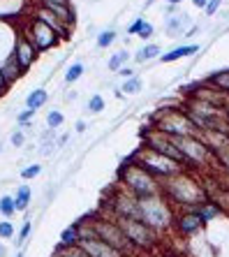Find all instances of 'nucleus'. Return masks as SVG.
<instances>
[{
    "label": "nucleus",
    "mask_w": 229,
    "mask_h": 257,
    "mask_svg": "<svg viewBox=\"0 0 229 257\" xmlns=\"http://www.w3.org/2000/svg\"><path fill=\"white\" fill-rule=\"evenodd\" d=\"M116 40V33L114 30H104V33H100V37H97V47H109V44H114Z\"/></svg>",
    "instance_id": "obj_25"
},
{
    "label": "nucleus",
    "mask_w": 229,
    "mask_h": 257,
    "mask_svg": "<svg viewBox=\"0 0 229 257\" xmlns=\"http://www.w3.org/2000/svg\"><path fill=\"white\" fill-rule=\"evenodd\" d=\"M67 3H70V0H40V5H42V7H54V5L67 7Z\"/></svg>",
    "instance_id": "obj_34"
},
{
    "label": "nucleus",
    "mask_w": 229,
    "mask_h": 257,
    "mask_svg": "<svg viewBox=\"0 0 229 257\" xmlns=\"http://www.w3.org/2000/svg\"><path fill=\"white\" fill-rule=\"evenodd\" d=\"M14 236V225L10 220L0 222V239H12Z\"/></svg>",
    "instance_id": "obj_28"
},
{
    "label": "nucleus",
    "mask_w": 229,
    "mask_h": 257,
    "mask_svg": "<svg viewBox=\"0 0 229 257\" xmlns=\"http://www.w3.org/2000/svg\"><path fill=\"white\" fill-rule=\"evenodd\" d=\"M79 243V225H70L67 229H63L61 234V245L63 248H70V245Z\"/></svg>",
    "instance_id": "obj_19"
},
{
    "label": "nucleus",
    "mask_w": 229,
    "mask_h": 257,
    "mask_svg": "<svg viewBox=\"0 0 229 257\" xmlns=\"http://www.w3.org/2000/svg\"><path fill=\"white\" fill-rule=\"evenodd\" d=\"M139 88H141V79H137V77L127 79L125 86H123V90H125L127 95H134V93H139Z\"/></svg>",
    "instance_id": "obj_27"
},
{
    "label": "nucleus",
    "mask_w": 229,
    "mask_h": 257,
    "mask_svg": "<svg viewBox=\"0 0 229 257\" xmlns=\"http://www.w3.org/2000/svg\"><path fill=\"white\" fill-rule=\"evenodd\" d=\"M164 192H167L169 199H174V202L183 204V206H192V209H197V206H201L204 202H208L204 188L199 186L194 179L185 176V172L164 179Z\"/></svg>",
    "instance_id": "obj_1"
},
{
    "label": "nucleus",
    "mask_w": 229,
    "mask_h": 257,
    "mask_svg": "<svg viewBox=\"0 0 229 257\" xmlns=\"http://www.w3.org/2000/svg\"><path fill=\"white\" fill-rule=\"evenodd\" d=\"M197 51H199L197 44H187V47H176V49H171L169 54H164V56H162V63H171V60L185 58V56H192V54H197Z\"/></svg>",
    "instance_id": "obj_16"
},
{
    "label": "nucleus",
    "mask_w": 229,
    "mask_h": 257,
    "mask_svg": "<svg viewBox=\"0 0 229 257\" xmlns=\"http://www.w3.org/2000/svg\"><path fill=\"white\" fill-rule=\"evenodd\" d=\"M0 213L7 215V218L17 213V209H14V197H10V195H5V197H0Z\"/></svg>",
    "instance_id": "obj_24"
},
{
    "label": "nucleus",
    "mask_w": 229,
    "mask_h": 257,
    "mask_svg": "<svg viewBox=\"0 0 229 257\" xmlns=\"http://www.w3.org/2000/svg\"><path fill=\"white\" fill-rule=\"evenodd\" d=\"M174 144L178 146L183 156H185L187 165L190 167H199V165H206L208 158H211V149L201 142L199 135H185V137H174Z\"/></svg>",
    "instance_id": "obj_7"
},
{
    "label": "nucleus",
    "mask_w": 229,
    "mask_h": 257,
    "mask_svg": "<svg viewBox=\"0 0 229 257\" xmlns=\"http://www.w3.org/2000/svg\"><path fill=\"white\" fill-rule=\"evenodd\" d=\"M40 172H42V167H40V165H31V167H26L24 172H21V179H26V181H28V179H35Z\"/></svg>",
    "instance_id": "obj_31"
},
{
    "label": "nucleus",
    "mask_w": 229,
    "mask_h": 257,
    "mask_svg": "<svg viewBox=\"0 0 229 257\" xmlns=\"http://www.w3.org/2000/svg\"><path fill=\"white\" fill-rule=\"evenodd\" d=\"M86 222H88V227H91V232L97 239H102L104 243L111 245L114 250H118L123 257H125V252L134 250L132 243L125 239V234L121 232V227L114 220H86Z\"/></svg>",
    "instance_id": "obj_5"
},
{
    "label": "nucleus",
    "mask_w": 229,
    "mask_h": 257,
    "mask_svg": "<svg viewBox=\"0 0 229 257\" xmlns=\"http://www.w3.org/2000/svg\"><path fill=\"white\" fill-rule=\"evenodd\" d=\"M111 211L116 218H132L137 220V197L132 192H118L111 197Z\"/></svg>",
    "instance_id": "obj_12"
},
{
    "label": "nucleus",
    "mask_w": 229,
    "mask_h": 257,
    "mask_svg": "<svg viewBox=\"0 0 229 257\" xmlns=\"http://www.w3.org/2000/svg\"><path fill=\"white\" fill-rule=\"evenodd\" d=\"M47 100H49L47 90H44V88H35L31 95L26 97V107L33 109V111H37L40 107H44V104H47Z\"/></svg>",
    "instance_id": "obj_17"
},
{
    "label": "nucleus",
    "mask_w": 229,
    "mask_h": 257,
    "mask_svg": "<svg viewBox=\"0 0 229 257\" xmlns=\"http://www.w3.org/2000/svg\"><path fill=\"white\" fill-rule=\"evenodd\" d=\"M114 222L121 227V232L132 243V248H151V245H155V229H151L144 222L132 220V218H116Z\"/></svg>",
    "instance_id": "obj_6"
},
{
    "label": "nucleus",
    "mask_w": 229,
    "mask_h": 257,
    "mask_svg": "<svg viewBox=\"0 0 229 257\" xmlns=\"http://www.w3.org/2000/svg\"><path fill=\"white\" fill-rule=\"evenodd\" d=\"M26 37L31 40L33 47H35L37 51H47V49H51V47H56V44H58V35H56L49 26H44L42 21H37V19H33L31 35H26Z\"/></svg>",
    "instance_id": "obj_10"
},
{
    "label": "nucleus",
    "mask_w": 229,
    "mask_h": 257,
    "mask_svg": "<svg viewBox=\"0 0 229 257\" xmlns=\"http://www.w3.org/2000/svg\"><path fill=\"white\" fill-rule=\"evenodd\" d=\"M35 19L54 30L56 35H58V40H67V37H70V28H67V24H63L61 19L54 17V14L49 12V10H44V7H40V10L35 12Z\"/></svg>",
    "instance_id": "obj_13"
},
{
    "label": "nucleus",
    "mask_w": 229,
    "mask_h": 257,
    "mask_svg": "<svg viewBox=\"0 0 229 257\" xmlns=\"http://www.w3.org/2000/svg\"><path fill=\"white\" fill-rule=\"evenodd\" d=\"M5 252H7V250H5V245L0 243V257H5Z\"/></svg>",
    "instance_id": "obj_43"
},
{
    "label": "nucleus",
    "mask_w": 229,
    "mask_h": 257,
    "mask_svg": "<svg viewBox=\"0 0 229 257\" xmlns=\"http://www.w3.org/2000/svg\"><path fill=\"white\" fill-rule=\"evenodd\" d=\"M31 188L28 186H21L17 190V195H14V209L17 211H26L28 209V204H31Z\"/></svg>",
    "instance_id": "obj_18"
},
{
    "label": "nucleus",
    "mask_w": 229,
    "mask_h": 257,
    "mask_svg": "<svg viewBox=\"0 0 229 257\" xmlns=\"http://www.w3.org/2000/svg\"><path fill=\"white\" fill-rule=\"evenodd\" d=\"M132 160L137 162V165H141L148 174H153L155 179H169V176H176V174H181L183 169H185L183 165H178V162L160 156V153H155V151L148 149V146L139 149L132 156Z\"/></svg>",
    "instance_id": "obj_4"
},
{
    "label": "nucleus",
    "mask_w": 229,
    "mask_h": 257,
    "mask_svg": "<svg viewBox=\"0 0 229 257\" xmlns=\"http://www.w3.org/2000/svg\"><path fill=\"white\" fill-rule=\"evenodd\" d=\"M54 257H88L79 245H70V248H58V250L54 252Z\"/></svg>",
    "instance_id": "obj_21"
},
{
    "label": "nucleus",
    "mask_w": 229,
    "mask_h": 257,
    "mask_svg": "<svg viewBox=\"0 0 229 257\" xmlns=\"http://www.w3.org/2000/svg\"><path fill=\"white\" fill-rule=\"evenodd\" d=\"M79 225V248L86 252L88 257H123L118 250H114L111 245H107L102 239H97L95 234L91 232L88 222H77Z\"/></svg>",
    "instance_id": "obj_9"
},
{
    "label": "nucleus",
    "mask_w": 229,
    "mask_h": 257,
    "mask_svg": "<svg viewBox=\"0 0 229 257\" xmlns=\"http://www.w3.org/2000/svg\"><path fill=\"white\" fill-rule=\"evenodd\" d=\"M192 3H194L197 7H206V3H208V0H192Z\"/></svg>",
    "instance_id": "obj_41"
},
{
    "label": "nucleus",
    "mask_w": 229,
    "mask_h": 257,
    "mask_svg": "<svg viewBox=\"0 0 229 257\" xmlns=\"http://www.w3.org/2000/svg\"><path fill=\"white\" fill-rule=\"evenodd\" d=\"M77 130H79V132L86 130V123H84V120H79V123H77Z\"/></svg>",
    "instance_id": "obj_42"
},
{
    "label": "nucleus",
    "mask_w": 229,
    "mask_h": 257,
    "mask_svg": "<svg viewBox=\"0 0 229 257\" xmlns=\"http://www.w3.org/2000/svg\"><path fill=\"white\" fill-rule=\"evenodd\" d=\"M88 109H91L93 114H100L104 109V100L100 95H95V97H91V102H88Z\"/></svg>",
    "instance_id": "obj_30"
},
{
    "label": "nucleus",
    "mask_w": 229,
    "mask_h": 257,
    "mask_svg": "<svg viewBox=\"0 0 229 257\" xmlns=\"http://www.w3.org/2000/svg\"><path fill=\"white\" fill-rule=\"evenodd\" d=\"M0 151H3V146H0Z\"/></svg>",
    "instance_id": "obj_46"
},
{
    "label": "nucleus",
    "mask_w": 229,
    "mask_h": 257,
    "mask_svg": "<svg viewBox=\"0 0 229 257\" xmlns=\"http://www.w3.org/2000/svg\"><path fill=\"white\" fill-rule=\"evenodd\" d=\"M144 142H146L148 149H153L155 153H160V156L178 162V165H183V167H190L187 160H185V156H183L181 151H178V146L174 144V137H169V135H164V132H160V130H148L144 135Z\"/></svg>",
    "instance_id": "obj_8"
},
{
    "label": "nucleus",
    "mask_w": 229,
    "mask_h": 257,
    "mask_svg": "<svg viewBox=\"0 0 229 257\" xmlns=\"http://www.w3.org/2000/svg\"><path fill=\"white\" fill-rule=\"evenodd\" d=\"M33 116H35V111H33V109H26V111H21V114L17 116V120H19V123H21V125H24L26 120H28V118H33Z\"/></svg>",
    "instance_id": "obj_36"
},
{
    "label": "nucleus",
    "mask_w": 229,
    "mask_h": 257,
    "mask_svg": "<svg viewBox=\"0 0 229 257\" xmlns=\"http://www.w3.org/2000/svg\"><path fill=\"white\" fill-rule=\"evenodd\" d=\"M176 227H178V232H183V234H192L201 227V220H199V215L192 211V213L181 215V218L176 220Z\"/></svg>",
    "instance_id": "obj_15"
},
{
    "label": "nucleus",
    "mask_w": 229,
    "mask_h": 257,
    "mask_svg": "<svg viewBox=\"0 0 229 257\" xmlns=\"http://www.w3.org/2000/svg\"><path fill=\"white\" fill-rule=\"evenodd\" d=\"M137 220L151 229H167L171 225V211L160 195L137 197Z\"/></svg>",
    "instance_id": "obj_2"
},
{
    "label": "nucleus",
    "mask_w": 229,
    "mask_h": 257,
    "mask_svg": "<svg viewBox=\"0 0 229 257\" xmlns=\"http://www.w3.org/2000/svg\"><path fill=\"white\" fill-rule=\"evenodd\" d=\"M0 72H3V79L7 81V86H12L14 81H17L24 72H21V67L17 65V60H14V56H7V60L0 65Z\"/></svg>",
    "instance_id": "obj_14"
},
{
    "label": "nucleus",
    "mask_w": 229,
    "mask_h": 257,
    "mask_svg": "<svg viewBox=\"0 0 229 257\" xmlns=\"http://www.w3.org/2000/svg\"><path fill=\"white\" fill-rule=\"evenodd\" d=\"M118 74H123V77H132V70H127V67H121V70H118Z\"/></svg>",
    "instance_id": "obj_40"
},
{
    "label": "nucleus",
    "mask_w": 229,
    "mask_h": 257,
    "mask_svg": "<svg viewBox=\"0 0 229 257\" xmlns=\"http://www.w3.org/2000/svg\"><path fill=\"white\" fill-rule=\"evenodd\" d=\"M31 229H33V222H31V220H26V222H24V227H21V232H19V239H17V243H19V245H21L26 239H28Z\"/></svg>",
    "instance_id": "obj_32"
},
{
    "label": "nucleus",
    "mask_w": 229,
    "mask_h": 257,
    "mask_svg": "<svg viewBox=\"0 0 229 257\" xmlns=\"http://www.w3.org/2000/svg\"><path fill=\"white\" fill-rule=\"evenodd\" d=\"M220 3H222V0H208L204 10H206L208 14H215V12H217V7H220Z\"/></svg>",
    "instance_id": "obj_35"
},
{
    "label": "nucleus",
    "mask_w": 229,
    "mask_h": 257,
    "mask_svg": "<svg viewBox=\"0 0 229 257\" xmlns=\"http://www.w3.org/2000/svg\"><path fill=\"white\" fill-rule=\"evenodd\" d=\"M7 88H10V86H7V81L3 79V72H0V95H3V93H5Z\"/></svg>",
    "instance_id": "obj_38"
},
{
    "label": "nucleus",
    "mask_w": 229,
    "mask_h": 257,
    "mask_svg": "<svg viewBox=\"0 0 229 257\" xmlns=\"http://www.w3.org/2000/svg\"><path fill=\"white\" fill-rule=\"evenodd\" d=\"M211 84L217 86L220 90H224V93H229V70H227V72H217V74H213V77H211Z\"/></svg>",
    "instance_id": "obj_22"
},
{
    "label": "nucleus",
    "mask_w": 229,
    "mask_h": 257,
    "mask_svg": "<svg viewBox=\"0 0 229 257\" xmlns=\"http://www.w3.org/2000/svg\"><path fill=\"white\" fill-rule=\"evenodd\" d=\"M141 21H144V19H137V21H134L132 26H130V33H132V35H134V33H137V30H139V26H141Z\"/></svg>",
    "instance_id": "obj_39"
},
{
    "label": "nucleus",
    "mask_w": 229,
    "mask_h": 257,
    "mask_svg": "<svg viewBox=\"0 0 229 257\" xmlns=\"http://www.w3.org/2000/svg\"><path fill=\"white\" fill-rule=\"evenodd\" d=\"M157 54H160V49H157L155 44H148V47L141 49V51H139L134 58H137V63H146V60H153Z\"/></svg>",
    "instance_id": "obj_20"
},
{
    "label": "nucleus",
    "mask_w": 229,
    "mask_h": 257,
    "mask_svg": "<svg viewBox=\"0 0 229 257\" xmlns=\"http://www.w3.org/2000/svg\"><path fill=\"white\" fill-rule=\"evenodd\" d=\"M14 60H17V65L21 67V72H26L28 67L35 63L37 58V49L33 47V42L28 40V37L21 33V35L17 37V42H14V51H12Z\"/></svg>",
    "instance_id": "obj_11"
},
{
    "label": "nucleus",
    "mask_w": 229,
    "mask_h": 257,
    "mask_svg": "<svg viewBox=\"0 0 229 257\" xmlns=\"http://www.w3.org/2000/svg\"><path fill=\"white\" fill-rule=\"evenodd\" d=\"M121 181L125 183V188L132 192L134 197H148V195H157V192H160L157 179L153 176V174L146 172L141 165H137L132 158L123 165Z\"/></svg>",
    "instance_id": "obj_3"
},
{
    "label": "nucleus",
    "mask_w": 229,
    "mask_h": 257,
    "mask_svg": "<svg viewBox=\"0 0 229 257\" xmlns=\"http://www.w3.org/2000/svg\"><path fill=\"white\" fill-rule=\"evenodd\" d=\"M169 3H181V0H169Z\"/></svg>",
    "instance_id": "obj_45"
},
{
    "label": "nucleus",
    "mask_w": 229,
    "mask_h": 257,
    "mask_svg": "<svg viewBox=\"0 0 229 257\" xmlns=\"http://www.w3.org/2000/svg\"><path fill=\"white\" fill-rule=\"evenodd\" d=\"M47 123H49L51 127H61V125H63V114H61V111H49Z\"/></svg>",
    "instance_id": "obj_29"
},
{
    "label": "nucleus",
    "mask_w": 229,
    "mask_h": 257,
    "mask_svg": "<svg viewBox=\"0 0 229 257\" xmlns=\"http://www.w3.org/2000/svg\"><path fill=\"white\" fill-rule=\"evenodd\" d=\"M12 144H14V146H24V132H21V130L14 132V135H12Z\"/></svg>",
    "instance_id": "obj_37"
},
{
    "label": "nucleus",
    "mask_w": 229,
    "mask_h": 257,
    "mask_svg": "<svg viewBox=\"0 0 229 257\" xmlns=\"http://www.w3.org/2000/svg\"><path fill=\"white\" fill-rule=\"evenodd\" d=\"M137 35L144 37V40H146V37H151L153 35V26L148 24V21H141V26H139V30H137Z\"/></svg>",
    "instance_id": "obj_33"
},
{
    "label": "nucleus",
    "mask_w": 229,
    "mask_h": 257,
    "mask_svg": "<svg viewBox=\"0 0 229 257\" xmlns=\"http://www.w3.org/2000/svg\"><path fill=\"white\" fill-rule=\"evenodd\" d=\"M125 60H127V54H125V51H118V54H116L114 58L109 60V70L118 72V70H121V65L125 63Z\"/></svg>",
    "instance_id": "obj_26"
},
{
    "label": "nucleus",
    "mask_w": 229,
    "mask_h": 257,
    "mask_svg": "<svg viewBox=\"0 0 229 257\" xmlns=\"http://www.w3.org/2000/svg\"><path fill=\"white\" fill-rule=\"evenodd\" d=\"M224 116H227V118H229V102H227V104H224Z\"/></svg>",
    "instance_id": "obj_44"
},
{
    "label": "nucleus",
    "mask_w": 229,
    "mask_h": 257,
    "mask_svg": "<svg viewBox=\"0 0 229 257\" xmlns=\"http://www.w3.org/2000/svg\"><path fill=\"white\" fill-rule=\"evenodd\" d=\"M81 74H84V65H81V63H74V65H70V70L65 72V81L67 84H74L77 79H81Z\"/></svg>",
    "instance_id": "obj_23"
}]
</instances>
